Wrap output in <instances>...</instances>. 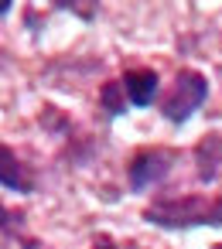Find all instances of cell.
Wrapping results in <instances>:
<instances>
[{"mask_svg": "<svg viewBox=\"0 0 222 249\" xmlns=\"http://www.w3.org/2000/svg\"><path fill=\"white\" fill-rule=\"evenodd\" d=\"M92 249H116V242H110V239H99Z\"/></svg>", "mask_w": 222, "mask_h": 249, "instance_id": "obj_10", "label": "cell"}, {"mask_svg": "<svg viewBox=\"0 0 222 249\" xmlns=\"http://www.w3.org/2000/svg\"><path fill=\"white\" fill-rule=\"evenodd\" d=\"M0 188L18 191V195L35 191V178H31V171L21 164V157H18L7 143H0Z\"/></svg>", "mask_w": 222, "mask_h": 249, "instance_id": "obj_6", "label": "cell"}, {"mask_svg": "<svg viewBox=\"0 0 222 249\" xmlns=\"http://www.w3.org/2000/svg\"><path fill=\"white\" fill-rule=\"evenodd\" d=\"M205 99H208V79L198 69H181L161 103V116L167 123H185L191 113H198Z\"/></svg>", "mask_w": 222, "mask_h": 249, "instance_id": "obj_2", "label": "cell"}, {"mask_svg": "<svg viewBox=\"0 0 222 249\" xmlns=\"http://www.w3.org/2000/svg\"><path fill=\"white\" fill-rule=\"evenodd\" d=\"M208 249H222V242H215V246H208Z\"/></svg>", "mask_w": 222, "mask_h": 249, "instance_id": "obj_12", "label": "cell"}, {"mask_svg": "<svg viewBox=\"0 0 222 249\" xmlns=\"http://www.w3.org/2000/svg\"><path fill=\"white\" fill-rule=\"evenodd\" d=\"M7 11H11V0H0V18H7Z\"/></svg>", "mask_w": 222, "mask_h": 249, "instance_id": "obj_11", "label": "cell"}, {"mask_svg": "<svg viewBox=\"0 0 222 249\" xmlns=\"http://www.w3.org/2000/svg\"><path fill=\"white\" fill-rule=\"evenodd\" d=\"M99 103H103V109H106L110 116H123V113H127V106H130L123 82H116V79L103 82V89H99Z\"/></svg>", "mask_w": 222, "mask_h": 249, "instance_id": "obj_7", "label": "cell"}, {"mask_svg": "<svg viewBox=\"0 0 222 249\" xmlns=\"http://www.w3.org/2000/svg\"><path fill=\"white\" fill-rule=\"evenodd\" d=\"M48 4L79 21H96V14H99V0H48Z\"/></svg>", "mask_w": 222, "mask_h": 249, "instance_id": "obj_8", "label": "cell"}, {"mask_svg": "<svg viewBox=\"0 0 222 249\" xmlns=\"http://www.w3.org/2000/svg\"><path fill=\"white\" fill-rule=\"evenodd\" d=\"M120 82H123V89H127L130 106H150V103L157 99V86H161V79H157L154 69H140V65H133V69L123 72Z\"/></svg>", "mask_w": 222, "mask_h": 249, "instance_id": "obj_5", "label": "cell"}, {"mask_svg": "<svg viewBox=\"0 0 222 249\" xmlns=\"http://www.w3.org/2000/svg\"><path fill=\"white\" fill-rule=\"evenodd\" d=\"M21 222H24V212H18V208H7V205H0V232H7V235H18V232H21Z\"/></svg>", "mask_w": 222, "mask_h": 249, "instance_id": "obj_9", "label": "cell"}, {"mask_svg": "<svg viewBox=\"0 0 222 249\" xmlns=\"http://www.w3.org/2000/svg\"><path fill=\"white\" fill-rule=\"evenodd\" d=\"M178 164V150L171 147H144L130 157L127 164V181H130V191H150L157 188L161 181L171 178Z\"/></svg>", "mask_w": 222, "mask_h": 249, "instance_id": "obj_3", "label": "cell"}, {"mask_svg": "<svg viewBox=\"0 0 222 249\" xmlns=\"http://www.w3.org/2000/svg\"><path fill=\"white\" fill-rule=\"evenodd\" d=\"M144 222L157 229H222V195H161L144 208Z\"/></svg>", "mask_w": 222, "mask_h": 249, "instance_id": "obj_1", "label": "cell"}, {"mask_svg": "<svg viewBox=\"0 0 222 249\" xmlns=\"http://www.w3.org/2000/svg\"><path fill=\"white\" fill-rule=\"evenodd\" d=\"M195 178L198 181H222V137L205 133L195 147Z\"/></svg>", "mask_w": 222, "mask_h": 249, "instance_id": "obj_4", "label": "cell"}]
</instances>
